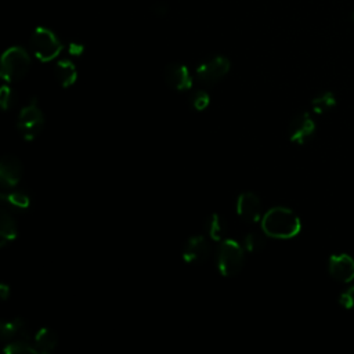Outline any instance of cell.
<instances>
[{
	"label": "cell",
	"instance_id": "ac0fdd59",
	"mask_svg": "<svg viewBox=\"0 0 354 354\" xmlns=\"http://www.w3.org/2000/svg\"><path fill=\"white\" fill-rule=\"evenodd\" d=\"M54 75L62 87H71L77 79V71L75 65L68 59H61L54 66Z\"/></svg>",
	"mask_w": 354,
	"mask_h": 354
},
{
	"label": "cell",
	"instance_id": "d4e9b609",
	"mask_svg": "<svg viewBox=\"0 0 354 354\" xmlns=\"http://www.w3.org/2000/svg\"><path fill=\"white\" fill-rule=\"evenodd\" d=\"M10 295H11L10 286H8L7 283H1V285H0V297H1L3 300H7Z\"/></svg>",
	"mask_w": 354,
	"mask_h": 354
},
{
	"label": "cell",
	"instance_id": "8992f818",
	"mask_svg": "<svg viewBox=\"0 0 354 354\" xmlns=\"http://www.w3.org/2000/svg\"><path fill=\"white\" fill-rule=\"evenodd\" d=\"M230 61L224 55H213L202 61L196 69L195 76L203 86H214L230 72Z\"/></svg>",
	"mask_w": 354,
	"mask_h": 354
},
{
	"label": "cell",
	"instance_id": "7a4b0ae2",
	"mask_svg": "<svg viewBox=\"0 0 354 354\" xmlns=\"http://www.w3.org/2000/svg\"><path fill=\"white\" fill-rule=\"evenodd\" d=\"M242 243L235 239L225 238L217 248V270L224 277H235L241 272L245 263V252Z\"/></svg>",
	"mask_w": 354,
	"mask_h": 354
},
{
	"label": "cell",
	"instance_id": "44dd1931",
	"mask_svg": "<svg viewBox=\"0 0 354 354\" xmlns=\"http://www.w3.org/2000/svg\"><path fill=\"white\" fill-rule=\"evenodd\" d=\"M3 351L6 354H36L32 340H15L4 343Z\"/></svg>",
	"mask_w": 354,
	"mask_h": 354
},
{
	"label": "cell",
	"instance_id": "6da1fadb",
	"mask_svg": "<svg viewBox=\"0 0 354 354\" xmlns=\"http://www.w3.org/2000/svg\"><path fill=\"white\" fill-rule=\"evenodd\" d=\"M301 223L299 216L285 207L274 206L268 209L261 218V230L267 236L277 239H289L300 232Z\"/></svg>",
	"mask_w": 354,
	"mask_h": 354
},
{
	"label": "cell",
	"instance_id": "4fadbf2b",
	"mask_svg": "<svg viewBox=\"0 0 354 354\" xmlns=\"http://www.w3.org/2000/svg\"><path fill=\"white\" fill-rule=\"evenodd\" d=\"M0 337L4 343L15 342V340H33L29 335V329L25 321L19 317L4 321L0 328Z\"/></svg>",
	"mask_w": 354,
	"mask_h": 354
},
{
	"label": "cell",
	"instance_id": "4316f807",
	"mask_svg": "<svg viewBox=\"0 0 354 354\" xmlns=\"http://www.w3.org/2000/svg\"><path fill=\"white\" fill-rule=\"evenodd\" d=\"M353 19H354V14H353Z\"/></svg>",
	"mask_w": 354,
	"mask_h": 354
},
{
	"label": "cell",
	"instance_id": "9a60e30c",
	"mask_svg": "<svg viewBox=\"0 0 354 354\" xmlns=\"http://www.w3.org/2000/svg\"><path fill=\"white\" fill-rule=\"evenodd\" d=\"M18 235V225L11 212L3 209L0 213V246L4 248L11 243Z\"/></svg>",
	"mask_w": 354,
	"mask_h": 354
},
{
	"label": "cell",
	"instance_id": "484cf974",
	"mask_svg": "<svg viewBox=\"0 0 354 354\" xmlns=\"http://www.w3.org/2000/svg\"><path fill=\"white\" fill-rule=\"evenodd\" d=\"M83 51V46L77 44V43H71L69 44V53L73 55H79Z\"/></svg>",
	"mask_w": 354,
	"mask_h": 354
},
{
	"label": "cell",
	"instance_id": "5bb4252c",
	"mask_svg": "<svg viewBox=\"0 0 354 354\" xmlns=\"http://www.w3.org/2000/svg\"><path fill=\"white\" fill-rule=\"evenodd\" d=\"M32 343L36 354H48L57 347L58 336L50 328H40L33 336Z\"/></svg>",
	"mask_w": 354,
	"mask_h": 354
},
{
	"label": "cell",
	"instance_id": "7c38bea8",
	"mask_svg": "<svg viewBox=\"0 0 354 354\" xmlns=\"http://www.w3.org/2000/svg\"><path fill=\"white\" fill-rule=\"evenodd\" d=\"M22 162L14 155H4L0 160V181L4 188H15L22 177Z\"/></svg>",
	"mask_w": 354,
	"mask_h": 354
},
{
	"label": "cell",
	"instance_id": "30bf717a",
	"mask_svg": "<svg viewBox=\"0 0 354 354\" xmlns=\"http://www.w3.org/2000/svg\"><path fill=\"white\" fill-rule=\"evenodd\" d=\"M210 243L203 235H194L187 239L183 248V259L185 263L201 264L210 257Z\"/></svg>",
	"mask_w": 354,
	"mask_h": 354
},
{
	"label": "cell",
	"instance_id": "3957f363",
	"mask_svg": "<svg viewBox=\"0 0 354 354\" xmlns=\"http://www.w3.org/2000/svg\"><path fill=\"white\" fill-rule=\"evenodd\" d=\"M30 68V58L21 47L8 48L1 57L0 73L4 82L14 83L26 76Z\"/></svg>",
	"mask_w": 354,
	"mask_h": 354
},
{
	"label": "cell",
	"instance_id": "ffe728a7",
	"mask_svg": "<svg viewBox=\"0 0 354 354\" xmlns=\"http://www.w3.org/2000/svg\"><path fill=\"white\" fill-rule=\"evenodd\" d=\"M266 245V239H264V235L260 234V232H256V231H250L248 232L243 239H242V246L245 248L246 252L249 253H256V252H260Z\"/></svg>",
	"mask_w": 354,
	"mask_h": 354
},
{
	"label": "cell",
	"instance_id": "52a82bcc",
	"mask_svg": "<svg viewBox=\"0 0 354 354\" xmlns=\"http://www.w3.org/2000/svg\"><path fill=\"white\" fill-rule=\"evenodd\" d=\"M315 134V123L310 113L300 112L297 113L288 126V136L293 144L304 145Z\"/></svg>",
	"mask_w": 354,
	"mask_h": 354
},
{
	"label": "cell",
	"instance_id": "9c48e42d",
	"mask_svg": "<svg viewBox=\"0 0 354 354\" xmlns=\"http://www.w3.org/2000/svg\"><path fill=\"white\" fill-rule=\"evenodd\" d=\"M236 213L245 223H259L263 218L261 201L253 192H242L236 199Z\"/></svg>",
	"mask_w": 354,
	"mask_h": 354
},
{
	"label": "cell",
	"instance_id": "5b68a950",
	"mask_svg": "<svg viewBox=\"0 0 354 354\" xmlns=\"http://www.w3.org/2000/svg\"><path fill=\"white\" fill-rule=\"evenodd\" d=\"M29 44L35 57L43 62L53 61L62 50L58 37L47 28H36L30 35Z\"/></svg>",
	"mask_w": 354,
	"mask_h": 354
},
{
	"label": "cell",
	"instance_id": "8fae6325",
	"mask_svg": "<svg viewBox=\"0 0 354 354\" xmlns=\"http://www.w3.org/2000/svg\"><path fill=\"white\" fill-rule=\"evenodd\" d=\"M328 271L330 277L342 283L354 279V259L348 254H332L328 260Z\"/></svg>",
	"mask_w": 354,
	"mask_h": 354
},
{
	"label": "cell",
	"instance_id": "603a6c76",
	"mask_svg": "<svg viewBox=\"0 0 354 354\" xmlns=\"http://www.w3.org/2000/svg\"><path fill=\"white\" fill-rule=\"evenodd\" d=\"M15 100H17V97H15L14 90L8 86H3L0 90V105H1L3 111H8L10 108H12Z\"/></svg>",
	"mask_w": 354,
	"mask_h": 354
},
{
	"label": "cell",
	"instance_id": "cb8c5ba5",
	"mask_svg": "<svg viewBox=\"0 0 354 354\" xmlns=\"http://www.w3.org/2000/svg\"><path fill=\"white\" fill-rule=\"evenodd\" d=\"M339 300H340V304H342L343 307H346V308L354 307V286L348 288L344 293H342V296H340Z\"/></svg>",
	"mask_w": 354,
	"mask_h": 354
},
{
	"label": "cell",
	"instance_id": "2e32d148",
	"mask_svg": "<svg viewBox=\"0 0 354 354\" xmlns=\"http://www.w3.org/2000/svg\"><path fill=\"white\" fill-rule=\"evenodd\" d=\"M205 231L212 241L221 242L223 239H225L228 224L223 216H220L218 213H212L205 220Z\"/></svg>",
	"mask_w": 354,
	"mask_h": 354
},
{
	"label": "cell",
	"instance_id": "7402d4cb",
	"mask_svg": "<svg viewBox=\"0 0 354 354\" xmlns=\"http://www.w3.org/2000/svg\"><path fill=\"white\" fill-rule=\"evenodd\" d=\"M209 102H210V97L203 90H195L189 95V104L196 111H205L209 106Z\"/></svg>",
	"mask_w": 354,
	"mask_h": 354
},
{
	"label": "cell",
	"instance_id": "d6986e66",
	"mask_svg": "<svg viewBox=\"0 0 354 354\" xmlns=\"http://www.w3.org/2000/svg\"><path fill=\"white\" fill-rule=\"evenodd\" d=\"M336 105V97L332 91H322L311 100V108L315 113L322 115Z\"/></svg>",
	"mask_w": 354,
	"mask_h": 354
},
{
	"label": "cell",
	"instance_id": "e0dca14e",
	"mask_svg": "<svg viewBox=\"0 0 354 354\" xmlns=\"http://www.w3.org/2000/svg\"><path fill=\"white\" fill-rule=\"evenodd\" d=\"M3 202L12 212H26L30 206V196L28 192L22 189H12L10 192L1 194Z\"/></svg>",
	"mask_w": 354,
	"mask_h": 354
},
{
	"label": "cell",
	"instance_id": "ba28073f",
	"mask_svg": "<svg viewBox=\"0 0 354 354\" xmlns=\"http://www.w3.org/2000/svg\"><path fill=\"white\" fill-rule=\"evenodd\" d=\"M166 84L176 91H188L192 87L194 79L188 68L180 62H170L163 71Z\"/></svg>",
	"mask_w": 354,
	"mask_h": 354
},
{
	"label": "cell",
	"instance_id": "277c9868",
	"mask_svg": "<svg viewBox=\"0 0 354 354\" xmlns=\"http://www.w3.org/2000/svg\"><path fill=\"white\" fill-rule=\"evenodd\" d=\"M44 126V115L35 98L22 106L17 119V129L19 134L26 140H35Z\"/></svg>",
	"mask_w": 354,
	"mask_h": 354
}]
</instances>
